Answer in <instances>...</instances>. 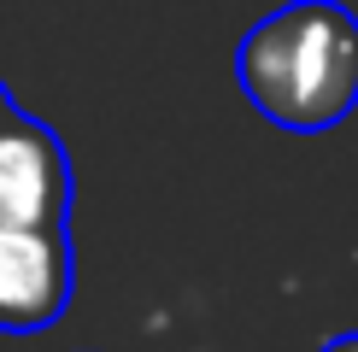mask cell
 I'll return each mask as SVG.
<instances>
[{"label": "cell", "mask_w": 358, "mask_h": 352, "mask_svg": "<svg viewBox=\"0 0 358 352\" xmlns=\"http://www.w3.org/2000/svg\"><path fill=\"white\" fill-rule=\"evenodd\" d=\"M235 82L264 124L323 135L358 106V18L341 0H288L235 47Z\"/></svg>", "instance_id": "cell-1"}, {"label": "cell", "mask_w": 358, "mask_h": 352, "mask_svg": "<svg viewBox=\"0 0 358 352\" xmlns=\"http://www.w3.org/2000/svg\"><path fill=\"white\" fill-rule=\"evenodd\" d=\"M0 229H71V159L41 117L0 124Z\"/></svg>", "instance_id": "cell-2"}, {"label": "cell", "mask_w": 358, "mask_h": 352, "mask_svg": "<svg viewBox=\"0 0 358 352\" xmlns=\"http://www.w3.org/2000/svg\"><path fill=\"white\" fill-rule=\"evenodd\" d=\"M71 229H0V335L53 329L71 305Z\"/></svg>", "instance_id": "cell-3"}, {"label": "cell", "mask_w": 358, "mask_h": 352, "mask_svg": "<svg viewBox=\"0 0 358 352\" xmlns=\"http://www.w3.org/2000/svg\"><path fill=\"white\" fill-rule=\"evenodd\" d=\"M317 352H358V329H352V335H335V341L317 346Z\"/></svg>", "instance_id": "cell-4"}, {"label": "cell", "mask_w": 358, "mask_h": 352, "mask_svg": "<svg viewBox=\"0 0 358 352\" xmlns=\"http://www.w3.org/2000/svg\"><path fill=\"white\" fill-rule=\"evenodd\" d=\"M12 112H18V106H12V94H6V82H0V124H6Z\"/></svg>", "instance_id": "cell-5"}]
</instances>
